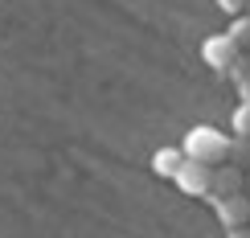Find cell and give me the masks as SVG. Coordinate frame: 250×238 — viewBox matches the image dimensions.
<instances>
[{
  "instance_id": "1",
  "label": "cell",
  "mask_w": 250,
  "mask_h": 238,
  "mask_svg": "<svg viewBox=\"0 0 250 238\" xmlns=\"http://www.w3.org/2000/svg\"><path fill=\"white\" fill-rule=\"evenodd\" d=\"M181 148H185L189 160H201V164H226V156H230V140H226L217 128H209V123L189 128V136H185Z\"/></svg>"
},
{
  "instance_id": "2",
  "label": "cell",
  "mask_w": 250,
  "mask_h": 238,
  "mask_svg": "<svg viewBox=\"0 0 250 238\" xmlns=\"http://www.w3.org/2000/svg\"><path fill=\"white\" fill-rule=\"evenodd\" d=\"M201 58L209 62L213 70H230L238 58V45H234V37L230 33H213V37H205V45H201Z\"/></svg>"
},
{
  "instance_id": "3",
  "label": "cell",
  "mask_w": 250,
  "mask_h": 238,
  "mask_svg": "<svg viewBox=\"0 0 250 238\" xmlns=\"http://www.w3.org/2000/svg\"><path fill=\"white\" fill-rule=\"evenodd\" d=\"M176 189L185 193H213V164H201V160H185V169L176 173Z\"/></svg>"
},
{
  "instance_id": "4",
  "label": "cell",
  "mask_w": 250,
  "mask_h": 238,
  "mask_svg": "<svg viewBox=\"0 0 250 238\" xmlns=\"http://www.w3.org/2000/svg\"><path fill=\"white\" fill-rule=\"evenodd\" d=\"M242 185H246V173L242 169H234V164H217V169H213V201L238 197Z\"/></svg>"
},
{
  "instance_id": "5",
  "label": "cell",
  "mask_w": 250,
  "mask_h": 238,
  "mask_svg": "<svg viewBox=\"0 0 250 238\" xmlns=\"http://www.w3.org/2000/svg\"><path fill=\"white\" fill-rule=\"evenodd\" d=\"M213 210H217V218H222L226 226H234V230H242V226L250 222V197H246V193H238V197H222V201H213Z\"/></svg>"
},
{
  "instance_id": "6",
  "label": "cell",
  "mask_w": 250,
  "mask_h": 238,
  "mask_svg": "<svg viewBox=\"0 0 250 238\" xmlns=\"http://www.w3.org/2000/svg\"><path fill=\"white\" fill-rule=\"evenodd\" d=\"M185 160H189V156H185V148H160L152 156V169L160 173V177H176V173L185 169Z\"/></svg>"
},
{
  "instance_id": "7",
  "label": "cell",
  "mask_w": 250,
  "mask_h": 238,
  "mask_svg": "<svg viewBox=\"0 0 250 238\" xmlns=\"http://www.w3.org/2000/svg\"><path fill=\"white\" fill-rule=\"evenodd\" d=\"M226 164H234V169H250V140L246 136H234L230 140V156H226Z\"/></svg>"
},
{
  "instance_id": "8",
  "label": "cell",
  "mask_w": 250,
  "mask_h": 238,
  "mask_svg": "<svg viewBox=\"0 0 250 238\" xmlns=\"http://www.w3.org/2000/svg\"><path fill=\"white\" fill-rule=\"evenodd\" d=\"M226 33L234 37V45H238V54H250V17H234V25L226 29Z\"/></svg>"
},
{
  "instance_id": "9",
  "label": "cell",
  "mask_w": 250,
  "mask_h": 238,
  "mask_svg": "<svg viewBox=\"0 0 250 238\" xmlns=\"http://www.w3.org/2000/svg\"><path fill=\"white\" fill-rule=\"evenodd\" d=\"M234 136H246L250 140V103H242V107L234 111Z\"/></svg>"
},
{
  "instance_id": "10",
  "label": "cell",
  "mask_w": 250,
  "mask_h": 238,
  "mask_svg": "<svg viewBox=\"0 0 250 238\" xmlns=\"http://www.w3.org/2000/svg\"><path fill=\"white\" fill-rule=\"evenodd\" d=\"M246 4H250V0H217V8L230 13V17H246Z\"/></svg>"
},
{
  "instance_id": "11",
  "label": "cell",
  "mask_w": 250,
  "mask_h": 238,
  "mask_svg": "<svg viewBox=\"0 0 250 238\" xmlns=\"http://www.w3.org/2000/svg\"><path fill=\"white\" fill-rule=\"evenodd\" d=\"M238 90H242V103H250V78H246V82H238Z\"/></svg>"
},
{
  "instance_id": "12",
  "label": "cell",
  "mask_w": 250,
  "mask_h": 238,
  "mask_svg": "<svg viewBox=\"0 0 250 238\" xmlns=\"http://www.w3.org/2000/svg\"><path fill=\"white\" fill-rule=\"evenodd\" d=\"M238 238H250V230H238Z\"/></svg>"
},
{
  "instance_id": "13",
  "label": "cell",
  "mask_w": 250,
  "mask_h": 238,
  "mask_svg": "<svg viewBox=\"0 0 250 238\" xmlns=\"http://www.w3.org/2000/svg\"><path fill=\"white\" fill-rule=\"evenodd\" d=\"M246 17H250V4H246Z\"/></svg>"
}]
</instances>
